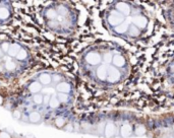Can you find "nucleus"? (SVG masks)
Masks as SVG:
<instances>
[{"instance_id":"obj_12","label":"nucleus","mask_w":174,"mask_h":138,"mask_svg":"<svg viewBox=\"0 0 174 138\" xmlns=\"http://www.w3.org/2000/svg\"><path fill=\"white\" fill-rule=\"evenodd\" d=\"M29 119L30 121H31L32 123H39L41 121V115L38 113V112H32L31 114H30L29 116Z\"/></svg>"},{"instance_id":"obj_4","label":"nucleus","mask_w":174,"mask_h":138,"mask_svg":"<svg viewBox=\"0 0 174 138\" xmlns=\"http://www.w3.org/2000/svg\"><path fill=\"white\" fill-rule=\"evenodd\" d=\"M171 6L166 7L164 11L162 12L163 15L160 16L162 24H166V28L169 27L170 31L174 32V2L170 3Z\"/></svg>"},{"instance_id":"obj_21","label":"nucleus","mask_w":174,"mask_h":138,"mask_svg":"<svg viewBox=\"0 0 174 138\" xmlns=\"http://www.w3.org/2000/svg\"><path fill=\"white\" fill-rule=\"evenodd\" d=\"M0 138H11V137H10V135L6 131H2L0 132Z\"/></svg>"},{"instance_id":"obj_22","label":"nucleus","mask_w":174,"mask_h":138,"mask_svg":"<svg viewBox=\"0 0 174 138\" xmlns=\"http://www.w3.org/2000/svg\"><path fill=\"white\" fill-rule=\"evenodd\" d=\"M12 116H13V118H16V119H20V118H21V112L18 111V110H16V111L13 112Z\"/></svg>"},{"instance_id":"obj_13","label":"nucleus","mask_w":174,"mask_h":138,"mask_svg":"<svg viewBox=\"0 0 174 138\" xmlns=\"http://www.w3.org/2000/svg\"><path fill=\"white\" fill-rule=\"evenodd\" d=\"M16 58V60H18V61H24V60H25V59L28 58V52H27V50L24 49V48H21Z\"/></svg>"},{"instance_id":"obj_23","label":"nucleus","mask_w":174,"mask_h":138,"mask_svg":"<svg viewBox=\"0 0 174 138\" xmlns=\"http://www.w3.org/2000/svg\"><path fill=\"white\" fill-rule=\"evenodd\" d=\"M50 99H51L50 96H44V101H43V104L48 105V104H49V101H50Z\"/></svg>"},{"instance_id":"obj_27","label":"nucleus","mask_w":174,"mask_h":138,"mask_svg":"<svg viewBox=\"0 0 174 138\" xmlns=\"http://www.w3.org/2000/svg\"><path fill=\"white\" fill-rule=\"evenodd\" d=\"M0 64H1V59H0Z\"/></svg>"},{"instance_id":"obj_18","label":"nucleus","mask_w":174,"mask_h":138,"mask_svg":"<svg viewBox=\"0 0 174 138\" xmlns=\"http://www.w3.org/2000/svg\"><path fill=\"white\" fill-rule=\"evenodd\" d=\"M0 47H1V49L3 51V53H7L8 52V50H9V47H10V44L8 42H3L1 45H0Z\"/></svg>"},{"instance_id":"obj_25","label":"nucleus","mask_w":174,"mask_h":138,"mask_svg":"<svg viewBox=\"0 0 174 138\" xmlns=\"http://www.w3.org/2000/svg\"><path fill=\"white\" fill-rule=\"evenodd\" d=\"M2 103H3V97L0 96V105H2Z\"/></svg>"},{"instance_id":"obj_1","label":"nucleus","mask_w":174,"mask_h":138,"mask_svg":"<svg viewBox=\"0 0 174 138\" xmlns=\"http://www.w3.org/2000/svg\"><path fill=\"white\" fill-rule=\"evenodd\" d=\"M85 62L93 70L92 80L101 89L105 101H111L134 85L140 71L135 54L116 40H105L85 55Z\"/></svg>"},{"instance_id":"obj_24","label":"nucleus","mask_w":174,"mask_h":138,"mask_svg":"<svg viewBox=\"0 0 174 138\" xmlns=\"http://www.w3.org/2000/svg\"><path fill=\"white\" fill-rule=\"evenodd\" d=\"M3 55H4V53H3V51H2V49H1V47H0V59H1V58L3 57Z\"/></svg>"},{"instance_id":"obj_8","label":"nucleus","mask_w":174,"mask_h":138,"mask_svg":"<svg viewBox=\"0 0 174 138\" xmlns=\"http://www.w3.org/2000/svg\"><path fill=\"white\" fill-rule=\"evenodd\" d=\"M21 46H20V44H17V43L10 44L9 50H8V52H7V54H8L10 57H16V55L21 51Z\"/></svg>"},{"instance_id":"obj_7","label":"nucleus","mask_w":174,"mask_h":138,"mask_svg":"<svg viewBox=\"0 0 174 138\" xmlns=\"http://www.w3.org/2000/svg\"><path fill=\"white\" fill-rule=\"evenodd\" d=\"M28 88H29V92L30 93H39L41 90H42V84L39 82V81H34V82H32V83H30V85L28 86Z\"/></svg>"},{"instance_id":"obj_20","label":"nucleus","mask_w":174,"mask_h":138,"mask_svg":"<svg viewBox=\"0 0 174 138\" xmlns=\"http://www.w3.org/2000/svg\"><path fill=\"white\" fill-rule=\"evenodd\" d=\"M61 80H62V77H61V75H59V74H55L52 77V81L57 82V84H58V83L62 82Z\"/></svg>"},{"instance_id":"obj_6","label":"nucleus","mask_w":174,"mask_h":138,"mask_svg":"<svg viewBox=\"0 0 174 138\" xmlns=\"http://www.w3.org/2000/svg\"><path fill=\"white\" fill-rule=\"evenodd\" d=\"M39 82L42 85H50L52 83V76L49 73H41L39 75Z\"/></svg>"},{"instance_id":"obj_17","label":"nucleus","mask_w":174,"mask_h":138,"mask_svg":"<svg viewBox=\"0 0 174 138\" xmlns=\"http://www.w3.org/2000/svg\"><path fill=\"white\" fill-rule=\"evenodd\" d=\"M33 101H34V103L37 104V105H42L43 101H44V96L43 94L37 93L34 96V97H33Z\"/></svg>"},{"instance_id":"obj_9","label":"nucleus","mask_w":174,"mask_h":138,"mask_svg":"<svg viewBox=\"0 0 174 138\" xmlns=\"http://www.w3.org/2000/svg\"><path fill=\"white\" fill-rule=\"evenodd\" d=\"M10 16V11L4 6H0V20H6Z\"/></svg>"},{"instance_id":"obj_16","label":"nucleus","mask_w":174,"mask_h":138,"mask_svg":"<svg viewBox=\"0 0 174 138\" xmlns=\"http://www.w3.org/2000/svg\"><path fill=\"white\" fill-rule=\"evenodd\" d=\"M57 97H58V100L61 104H66L69 101L68 94H66V93H58Z\"/></svg>"},{"instance_id":"obj_26","label":"nucleus","mask_w":174,"mask_h":138,"mask_svg":"<svg viewBox=\"0 0 174 138\" xmlns=\"http://www.w3.org/2000/svg\"><path fill=\"white\" fill-rule=\"evenodd\" d=\"M3 71V68L1 67V66H0V72H2Z\"/></svg>"},{"instance_id":"obj_11","label":"nucleus","mask_w":174,"mask_h":138,"mask_svg":"<svg viewBox=\"0 0 174 138\" xmlns=\"http://www.w3.org/2000/svg\"><path fill=\"white\" fill-rule=\"evenodd\" d=\"M60 101H59L58 100V97L55 94V96H52L51 97V99H50V101H49V106L52 108V109H56L58 108L59 106H60Z\"/></svg>"},{"instance_id":"obj_2","label":"nucleus","mask_w":174,"mask_h":138,"mask_svg":"<svg viewBox=\"0 0 174 138\" xmlns=\"http://www.w3.org/2000/svg\"><path fill=\"white\" fill-rule=\"evenodd\" d=\"M102 20L113 40L134 46L153 40L163 25L160 16L152 8L131 2L108 3Z\"/></svg>"},{"instance_id":"obj_19","label":"nucleus","mask_w":174,"mask_h":138,"mask_svg":"<svg viewBox=\"0 0 174 138\" xmlns=\"http://www.w3.org/2000/svg\"><path fill=\"white\" fill-rule=\"evenodd\" d=\"M64 119L63 118H57L56 120H55V124H56L57 127H62L64 125Z\"/></svg>"},{"instance_id":"obj_14","label":"nucleus","mask_w":174,"mask_h":138,"mask_svg":"<svg viewBox=\"0 0 174 138\" xmlns=\"http://www.w3.org/2000/svg\"><path fill=\"white\" fill-rule=\"evenodd\" d=\"M4 68L7 71H13L14 69L16 68V62H13V61H11V60L6 61V63L4 64Z\"/></svg>"},{"instance_id":"obj_3","label":"nucleus","mask_w":174,"mask_h":138,"mask_svg":"<svg viewBox=\"0 0 174 138\" xmlns=\"http://www.w3.org/2000/svg\"><path fill=\"white\" fill-rule=\"evenodd\" d=\"M157 52L147 65L146 81L148 88L158 99L174 103V46Z\"/></svg>"},{"instance_id":"obj_15","label":"nucleus","mask_w":174,"mask_h":138,"mask_svg":"<svg viewBox=\"0 0 174 138\" xmlns=\"http://www.w3.org/2000/svg\"><path fill=\"white\" fill-rule=\"evenodd\" d=\"M42 93L44 94V96H50V97H52V96H55V93H56V88H43L42 90Z\"/></svg>"},{"instance_id":"obj_10","label":"nucleus","mask_w":174,"mask_h":138,"mask_svg":"<svg viewBox=\"0 0 174 138\" xmlns=\"http://www.w3.org/2000/svg\"><path fill=\"white\" fill-rule=\"evenodd\" d=\"M57 15H58V12L55 9H53V8H49V9L46 10L45 16L47 17L48 19H50V20L55 19L57 17Z\"/></svg>"},{"instance_id":"obj_5","label":"nucleus","mask_w":174,"mask_h":138,"mask_svg":"<svg viewBox=\"0 0 174 138\" xmlns=\"http://www.w3.org/2000/svg\"><path fill=\"white\" fill-rule=\"evenodd\" d=\"M55 88H56V92H58V93L68 94L70 92H71V85L66 81H62L60 83H58Z\"/></svg>"}]
</instances>
